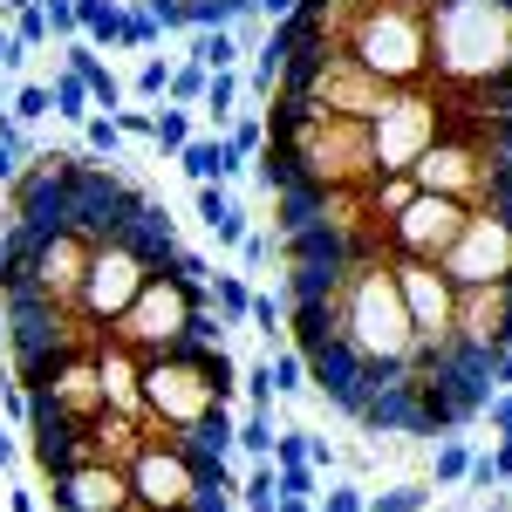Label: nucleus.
Listing matches in <instances>:
<instances>
[{
    "instance_id": "f257e3e1",
    "label": "nucleus",
    "mask_w": 512,
    "mask_h": 512,
    "mask_svg": "<svg viewBox=\"0 0 512 512\" xmlns=\"http://www.w3.org/2000/svg\"><path fill=\"white\" fill-rule=\"evenodd\" d=\"M335 328L342 342L355 349L362 362V390H390L396 376L410 369L417 355V328H410V308L396 294V274H390V253H362L349 260V274L335 280Z\"/></svg>"
},
{
    "instance_id": "f03ea898",
    "label": "nucleus",
    "mask_w": 512,
    "mask_h": 512,
    "mask_svg": "<svg viewBox=\"0 0 512 512\" xmlns=\"http://www.w3.org/2000/svg\"><path fill=\"white\" fill-rule=\"evenodd\" d=\"M431 82L451 96L512 89V0H437L431 14Z\"/></svg>"
},
{
    "instance_id": "7ed1b4c3",
    "label": "nucleus",
    "mask_w": 512,
    "mask_h": 512,
    "mask_svg": "<svg viewBox=\"0 0 512 512\" xmlns=\"http://www.w3.org/2000/svg\"><path fill=\"white\" fill-rule=\"evenodd\" d=\"M178 253H185V246H178ZM110 335L137 355H158V349H178V342H219L226 321L212 315L205 280H185L178 267H158V274L144 280V294L110 321Z\"/></svg>"
},
{
    "instance_id": "20e7f679",
    "label": "nucleus",
    "mask_w": 512,
    "mask_h": 512,
    "mask_svg": "<svg viewBox=\"0 0 512 512\" xmlns=\"http://www.w3.org/2000/svg\"><path fill=\"white\" fill-rule=\"evenodd\" d=\"M451 117V96L437 89V82H410V89H390V103L369 117V144H376V178H390V171H410V164L424 158V144H431L437 130Z\"/></svg>"
},
{
    "instance_id": "39448f33",
    "label": "nucleus",
    "mask_w": 512,
    "mask_h": 512,
    "mask_svg": "<svg viewBox=\"0 0 512 512\" xmlns=\"http://www.w3.org/2000/svg\"><path fill=\"white\" fill-rule=\"evenodd\" d=\"M390 274L403 308H410V328H417V355L451 362L458 355V287L444 280L437 260H390Z\"/></svg>"
},
{
    "instance_id": "423d86ee",
    "label": "nucleus",
    "mask_w": 512,
    "mask_h": 512,
    "mask_svg": "<svg viewBox=\"0 0 512 512\" xmlns=\"http://www.w3.org/2000/svg\"><path fill=\"white\" fill-rule=\"evenodd\" d=\"M451 287H485V280H512V205H472L465 233L451 239V253L437 260Z\"/></svg>"
},
{
    "instance_id": "0eeeda50",
    "label": "nucleus",
    "mask_w": 512,
    "mask_h": 512,
    "mask_svg": "<svg viewBox=\"0 0 512 512\" xmlns=\"http://www.w3.org/2000/svg\"><path fill=\"white\" fill-rule=\"evenodd\" d=\"M465 219H472V205H458L444 192H417L403 212L383 219V253L390 260H444L451 239L465 233Z\"/></svg>"
},
{
    "instance_id": "6e6552de",
    "label": "nucleus",
    "mask_w": 512,
    "mask_h": 512,
    "mask_svg": "<svg viewBox=\"0 0 512 512\" xmlns=\"http://www.w3.org/2000/svg\"><path fill=\"white\" fill-rule=\"evenodd\" d=\"M48 499H55V512H117L130 499V472L103 465V458H76L48 478Z\"/></svg>"
},
{
    "instance_id": "1a4fd4ad",
    "label": "nucleus",
    "mask_w": 512,
    "mask_h": 512,
    "mask_svg": "<svg viewBox=\"0 0 512 512\" xmlns=\"http://www.w3.org/2000/svg\"><path fill=\"white\" fill-rule=\"evenodd\" d=\"M458 342L465 349H512V280L458 287Z\"/></svg>"
},
{
    "instance_id": "9d476101",
    "label": "nucleus",
    "mask_w": 512,
    "mask_h": 512,
    "mask_svg": "<svg viewBox=\"0 0 512 512\" xmlns=\"http://www.w3.org/2000/svg\"><path fill=\"white\" fill-rule=\"evenodd\" d=\"M178 164H185V178H192V185H226V178H239V164H246V158H239L226 137H212V130H205V137H192V144L178 151Z\"/></svg>"
},
{
    "instance_id": "9b49d317",
    "label": "nucleus",
    "mask_w": 512,
    "mask_h": 512,
    "mask_svg": "<svg viewBox=\"0 0 512 512\" xmlns=\"http://www.w3.org/2000/svg\"><path fill=\"white\" fill-rule=\"evenodd\" d=\"M239 96H246V76H239V69H212L205 96H198V123H205L212 137H226V123L239 117Z\"/></svg>"
},
{
    "instance_id": "f8f14e48",
    "label": "nucleus",
    "mask_w": 512,
    "mask_h": 512,
    "mask_svg": "<svg viewBox=\"0 0 512 512\" xmlns=\"http://www.w3.org/2000/svg\"><path fill=\"white\" fill-rule=\"evenodd\" d=\"M478 444L458 431H437V451H431V485L437 492H451V485H465V472H472Z\"/></svg>"
},
{
    "instance_id": "ddd939ff",
    "label": "nucleus",
    "mask_w": 512,
    "mask_h": 512,
    "mask_svg": "<svg viewBox=\"0 0 512 512\" xmlns=\"http://www.w3.org/2000/svg\"><path fill=\"white\" fill-rule=\"evenodd\" d=\"M198 137V110H185V103H158V130H151V151L158 158H178L185 144Z\"/></svg>"
},
{
    "instance_id": "4468645a",
    "label": "nucleus",
    "mask_w": 512,
    "mask_h": 512,
    "mask_svg": "<svg viewBox=\"0 0 512 512\" xmlns=\"http://www.w3.org/2000/svg\"><path fill=\"white\" fill-rule=\"evenodd\" d=\"M431 499H437L431 478H396L383 492H369V512H431Z\"/></svg>"
},
{
    "instance_id": "2eb2a0df",
    "label": "nucleus",
    "mask_w": 512,
    "mask_h": 512,
    "mask_svg": "<svg viewBox=\"0 0 512 512\" xmlns=\"http://www.w3.org/2000/svg\"><path fill=\"white\" fill-rule=\"evenodd\" d=\"M48 96H55V117H62V123H89V117H96L89 82H82L76 69H55V76H48Z\"/></svg>"
},
{
    "instance_id": "dca6fc26",
    "label": "nucleus",
    "mask_w": 512,
    "mask_h": 512,
    "mask_svg": "<svg viewBox=\"0 0 512 512\" xmlns=\"http://www.w3.org/2000/svg\"><path fill=\"white\" fill-rule=\"evenodd\" d=\"M205 301H212V315L226 321V328H239L246 308H253V287H246L239 274H212V280H205Z\"/></svg>"
},
{
    "instance_id": "f3484780",
    "label": "nucleus",
    "mask_w": 512,
    "mask_h": 512,
    "mask_svg": "<svg viewBox=\"0 0 512 512\" xmlns=\"http://www.w3.org/2000/svg\"><path fill=\"white\" fill-rule=\"evenodd\" d=\"M76 21L89 48H117V21H123V0H76Z\"/></svg>"
},
{
    "instance_id": "a211bd4d",
    "label": "nucleus",
    "mask_w": 512,
    "mask_h": 512,
    "mask_svg": "<svg viewBox=\"0 0 512 512\" xmlns=\"http://www.w3.org/2000/svg\"><path fill=\"white\" fill-rule=\"evenodd\" d=\"M246 321L260 328L267 355H274V349H287V294H260V287H253V308H246Z\"/></svg>"
},
{
    "instance_id": "6ab92c4d",
    "label": "nucleus",
    "mask_w": 512,
    "mask_h": 512,
    "mask_svg": "<svg viewBox=\"0 0 512 512\" xmlns=\"http://www.w3.org/2000/svg\"><path fill=\"white\" fill-rule=\"evenodd\" d=\"M185 62H198V69H239V41L233 28H198L192 35V55Z\"/></svg>"
},
{
    "instance_id": "aec40b11",
    "label": "nucleus",
    "mask_w": 512,
    "mask_h": 512,
    "mask_svg": "<svg viewBox=\"0 0 512 512\" xmlns=\"http://www.w3.org/2000/svg\"><path fill=\"white\" fill-rule=\"evenodd\" d=\"M7 117H14V123H41V117H55L48 76H21V82H14V96H7Z\"/></svg>"
},
{
    "instance_id": "412c9836",
    "label": "nucleus",
    "mask_w": 512,
    "mask_h": 512,
    "mask_svg": "<svg viewBox=\"0 0 512 512\" xmlns=\"http://www.w3.org/2000/svg\"><path fill=\"white\" fill-rule=\"evenodd\" d=\"M233 451H246V458H274V410H246Z\"/></svg>"
},
{
    "instance_id": "4be33fe9",
    "label": "nucleus",
    "mask_w": 512,
    "mask_h": 512,
    "mask_svg": "<svg viewBox=\"0 0 512 512\" xmlns=\"http://www.w3.org/2000/svg\"><path fill=\"white\" fill-rule=\"evenodd\" d=\"M164 89H171V55H144L137 76H130V96L137 103H164Z\"/></svg>"
},
{
    "instance_id": "5701e85b",
    "label": "nucleus",
    "mask_w": 512,
    "mask_h": 512,
    "mask_svg": "<svg viewBox=\"0 0 512 512\" xmlns=\"http://www.w3.org/2000/svg\"><path fill=\"white\" fill-rule=\"evenodd\" d=\"M205 82H212V69H198V62H171V89H164V103H185V110H198Z\"/></svg>"
},
{
    "instance_id": "b1692460",
    "label": "nucleus",
    "mask_w": 512,
    "mask_h": 512,
    "mask_svg": "<svg viewBox=\"0 0 512 512\" xmlns=\"http://www.w3.org/2000/svg\"><path fill=\"white\" fill-rule=\"evenodd\" d=\"M158 21H151V7H123V21H117V48H158Z\"/></svg>"
},
{
    "instance_id": "393cba45",
    "label": "nucleus",
    "mask_w": 512,
    "mask_h": 512,
    "mask_svg": "<svg viewBox=\"0 0 512 512\" xmlns=\"http://www.w3.org/2000/svg\"><path fill=\"white\" fill-rule=\"evenodd\" d=\"M226 144L253 164L260 151H267V117H253V110H246V117H233V123H226Z\"/></svg>"
},
{
    "instance_id": "a878e982",
    "label": "nucleus",
    "mask_w": 512,
    "mask_h": 512,
    "mask_svg": "<svg viewBox=\"0 0 512 512\" xmlns=\"http://www.w3.org/2000/svg\"><path fill=\"white\" fill-rule=\"evenodd\" d=\"M82 151H89V158H117V151H123L117 117H103V110H96V117L82 123Z\"/></svg>"
},
{
    "instance_id": "bb28decb",
    "label": "nucleus",
    "mask_w": 512,
    "mask_h": 512,
    "mask_svg": "<svg viewBox=\"0 0 512 512\" xmlns=\"http://www.w3.org/2000/svg\"><path fill=\"white\" fill-rule=\"evenodd\" d=\"M239 390H246L253 410H274V362H267V355H260V362H246V369H239Z\"/></svg>"
},
{
    "instance_id": "cd10ccee",
    "label": "nucleus",
    "mask_w": 512,
    "mask_h": 512,
    "mask_svg": "<svg viewBox=\"0 0 512 512\" xmlns=\"http://www.w3.org/2000/svg\"><path fill=\"white\" fill-rule=\"evenodd\" d=\"M267 362H274V396L308 390V362H301V349H274Z\"/></svg>"
},
{
    "instance_id": "c85d7f7f",
    "label": "nucleus",
    "mask_w": 512,
    "mask_h": 512,
    "mask_svg": "<svg viewBox=\"0 0 512 512\" xmlns=\"http://www.w3.org/2000/svg\"><path fill=\"white\" fill-rule=\"evenodd\" d=\"M280 499H321V472L315 465H274Z\"/></svg>"
},
{
    "instance_id": "c756f323",
    "label": "nucleus",
    "mask_w": 512,
    "mask_h": 512,
    "mask_svg": "<svg viewBox=\"0 0 512 512\" xmlns=\"http://www.w3.org/2000/svg\"><path fill=\"white\" fill-rule=\"evenodd\" d=\"M7 28L21 35V48H55V35H48V14H41V0H35V7H21V14H7Z\"/></svg>"
},
{
    "instance_id": "7c9ffc66",
    "label": "nucleus",
    "mask_w": 512,
    "mask_h": 512,
    "mask_svg": "<svg viewBox=\"0 0 512 512\" xmlns=\"http://www.w3.org/2000/svg\"><path fill=\"white\" fill-rule=\"evenodd\" d=\"M321 512H369V485H355V478L321 485Z\"/></svg>"
},
{
    "instance_id": "2f4dec72",
    "label": "nucleus",
    "mask_w": 512,
    "mask_h": 512,
    "mask_svg": "<svg viewBox=\"0 0 512 512\" xmlns=\"http://www.w3.org/2000/svg\"><path fill=\"white\" fill-rule=\"evenodd\" d=\"M41 14H48V35H55V48H62V41H82L76 0H41Z\"/></svg>"
},
{
    "instance_id": "473e14b6",
    "label": "nucleus",
    "mask_w": 512,
    "mask_h": 512,
    "mask_svg": "<svg viewBox=\"0 0 512 512\" xmlns=\"http://www.w3.org/2000/svg\"><path fill=\"white\" fill-rule=\"evenodd\" d=\"M117 130H123V137H144V144H151V130H158V103H137V110L123 103V110H117Z\"/></svg>"
},
{
    "instance_id": "72a5a7b5",
    "label": "nucleus",
    "mask_w": 512,
    "mask_h": 512,
    "mask_svg": "<svg viewBox=\"0 0 512 512\" xmlns=\"http://www.w3.org/2000/svg\"><path fill=\"white\" fill-rule=\"evenodd\" d=\"M485 424H492V437H512V390H492L485 396V410H478Z\"/></svg>"
},
{
    "instance_id": "f704fd0d",
    "label": "nucleus",
    "mask_w": 512,
    "mask_h": 512,
    "mask_svg": "<svg viewBox=\"0 0 512 512\" xmlns=\"http://www.w3.org/2000/svg\"><path fill=\"white\" fill-rule=\"evenodd\" d=\"M0 417H7V424H28V390H21L14 376H0Z\"/></svg>"
},
{
    "instance_id": "c9c22d12",
    "label": "nucleus",
    "mask_w": 512,
    "mask_h": 512,
    "mask_svg": "<svg viewBox=\"0 0 512 512\" xmlns=\"http://www.w3.org/2000/svg\"><path fill=\"white\" fill-rule=\"evenodd\" d=\"M21 69H28V48L14 28H0V76H21Z\"/></svg>"
},
{
    "instance_id": "e433bc0d",
    "label": "nucleus",
    "mask_w": 512,
    "mask_h": 512,
    "mask_svg": "<svg viewBox=\"0 0 512 512\" xmlns=\"http://www.w3.org/2000/svg\"><path fill=\"white\" fill-rule=\"evenodd\" d=\"M239 260H246V267L260 274V267L274 260V239H267V233H246V239H239Z\"/></svg>"
},
{
    "instance_id": "4c0bfd02",
    "label": "nucleus",
    "mask_w": 512,
    "mask_h": 512,
    "mask_svg": "<svg viewBox=\"0 0 512 512\" xmlns=\"http://www.w3.org/2000/svg\"><path fill=\"white\" fill-rule=\"evenodd\" d=\"M485 458H492V478H499V485H512V437H499Z\"/></svg>"
},
{
    "instance_id": "58836bf2",
    "label": "nucleus",
    "mask_w": 512,
    "mask_h": 512,
    "mask_svg": "<svg viewBox=\"0 0 512 512\" xmlns=\"http://www.w3.org/2000/svg\"><path fill=\"white\" fill-rule=\"evenodd\" d=\"M14 458H21V437H14V431H7V424H0V472H7Z\"/></svg>"
},
{
    "instance_id": "ea45409f",
    "label": "nucleus",
    "mask_w": 512,
    "mask_h": 512,
    "mask_svg": "<svg viewBox=\"0 0 512 512\" xmlns=\"http://www.w3.org/2000/svg\"><path fill=\"white\" fill-rule=\"evenodd\" d=\"M253 7H260V14H267V21H287V14H294V7H301V0H253Z\"/></svg>"
},
{
    "instance_id": "a19ab883",
    "label": "nucleus",
    "mask_w": 512,
    "mask_h": 512,
    "mask_svg": "<svg viewBox=\"0 0 512 512\" xmlns=\"http://www.w3.org/2000/svg\"><path fill=\"white\" fill-rule=\"evenodd\" d=\"M21 178V164H14V151H0V185H14Z\"/></svg>"
},
{
    "instance_id": "79ce46f5",
    "label": "nucleus",
    "mask_w": 512,
    "mask_h": 512,
    "mask_svg": "<svg viewBox=\"0 0 512 512\" xmlns=\"http://www.w3.org/2000/svg\"><path fill=\"white\" fill-rule=\"evenodd\" d=\"M274 512H321V499H280Z\"/></svg>"
},
{
    "instance_id": "37998d69",
    "label": "nucleus",
    "mask_w": 512,
    "mask_h": 512,
    "mask_svg": "<svg viewBox=\"0 0 512 512\" xmlns=\"http://www.w3.org/2000/svg\"><path fill=\"white\" fill-rule=\"evenodd\" d=\"M485 512H512V499H506V492H499V485L485 492Z\"/></svg>"
},
{
    "instance_id": "c03bdc74",
    "label": "nucleus",
    "mask_w": 512,
    "mask_h": 512,
    "mask_svg": "<svg viewBox=\"0 0 512 512\" xmlns=\"http://www.w3.org/2000/svg\"><path fill=\"white\" fill-rule=\"evenodd\" d=\"M14 82H21V76H0V110H7V96H14Z\"/></svg>"
},
{
    "instance_id": "a18cd8bd",
    "label": "nucleus",
    "mask_w": 512,
    "mask_h": 512,
    "mask_svg": "<svg viewBox=\"0 0 512 512\" xmlns=\"http://www.w3.org/2000/svg\"><path fill=\"white\" fill-rule=\"evenodd\" d=\"M21 7H35V0H0V14H21Z\"/></svg>"
},
{
    "instance_id": "49530a36",
    "label": "nucleus",
    "mask_w": 512,
    "mask_h": 512,
    "mask_svg": "<svg viewBox=\"0 0 512 512\" xmlns=\"http://www.w3.org/2000/svg\"><path fill=\"white\" fill-rule=\"evenodd\" d=\"M0 355H7V321H0Z\"/></svg>"
}]
</instances>
